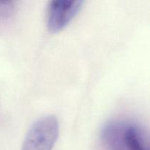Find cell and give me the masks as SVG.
<instances>
[{"instance_id": "5", "label": "cell", "mask_w": 150, "mask_h": 150, "mask_svg": "<svg viewBox=\"0 0 150 150\" xmlns=\"http://www.w3.org/2000/svg\"><path fill=\"white\" fill-rule=\"evenodd\" d=\"M13 1H0V16L2 17L10 16L14 12Z\"/></svg>"}, {"instance_id": "3", "label": "cell", "mask_w": 150, "mask_h": 150, "mask_svg": "<svg viewBox=\"0 0 150 150\" xmlns=\"http://www.w3.org/2000/svg\"><path fill=\"white\" fill-rule=\"evenodd\" d=\"M126 125L120 122L111 121L104 125L101 130V139L104 143L114 150L119 149L123 144V133Z\"/></svg>"}, {"instance_id": "6", "label": "cell", "mask_w": 150, "mask_h": 150, "mask_svg": "<svg viewBox=\"0 0 150 150\" xmlns=\"http://www.w3.org/2000/svg\"><path fill=\"white\" fill-rule=\"evenodd\" d=\"M116 150H121L120 149H116Z\"/></svg>"}, {"instance_id": "1", "label": "cell", "mask_w": 150, "mask_h": 150, "mask_svg": "<svg viewBox=\"0 0 150 150\" xmlns=\"http://www.w3.org/2000/svg\"><path fill=\"white\" fill-rule=\"evenodd\" d=\"M59 131V122L54 115L37 120L29 128L21 150H52Z\"/></svg>"}, {"instance_id": "2", "label": "cell", "mask_w": 150, "mask_h": 150, "mask_svg": "<svg viewBox=\"0 0 150 150\" xmlns=\"http://www.w3.org/2000/svg\"><path fill=\"white\" fill-rule=\"evenodd\" d=\"M83 1L54 0L49 2L47 13V27L51 32L64 29L79 13Z\"/></svg>"}, {"instance_id": "4", "label": "cell", "mask_w": 150, "mask_h": 150, "mask_svg": "<svg viewBox=\"0 0 150 150\" xmlns=\"http://www.w3.org/2000/svg\"><path fill=\"white\" fill-rule=\"evenodd\" d=\"M122 141L128 150H149L144 132L136 125H125Z\"/></svg>"}]
</instances>
